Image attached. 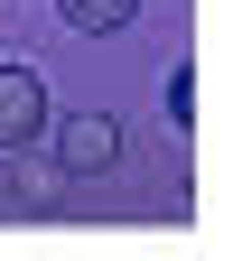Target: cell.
Returning a JSON list of instances; mask_svg holds the SVG:
<instances>
[{
	"label": "cell",
	"instance_id": "cell-1",
	"mask_svg": "<svg viewBox=\"0 0 252 261\" xmlns=\"http://www.w3.org/2000/svg\"><path fill=\"white\" fill-rule=\"evenodd\" d=\"M38 130H47V75L0 56V149H28Z\"/></svg>",
	"mask_w": 252,
	"mask_h": 261
},
{
	"label": "cell",
	"instance_id": "cell-2",
	"mask_svg": "<svg viewBox=\"0 0 252 261\" xmlns=\"http://www.w3.org/2000/svg\"><path fill=\"white\" fill-rule=\"evenodd\" d=\"M56 159H66L75 177H93V168H112V159H121V121H112V112H75L66 130H56Z\"/></svg>",
	"mask_w": 252,
	"mask_h": 261
},
{
	"label": "cell",
	"instance_id": "cell-3",
	"mask_svg": "<svg viewBox=\"0 0 252 261\" xmlns=\"http://www.w3.org/2000/svg\"><path fill=\"white\" fill-rule=\"evenodd\" d=\"M56 19H66L75 38H121V28L140 19V0H56Z\"/></svg>",
	"mask_w": 252,
	"mask_h": 261
},
{
	"label": "cell",
	"instance_id": "cell-4",
	"mask_svg": "<svg viewBox=\"0 0 252 261\" xmlns=\"http://www.w3.org/2000/svg\"><path fill=\"white\" fill-rule=\"evenodd\" d=\"M10 196H19V205H56V168H19Z\"/></svg>",
	"mask_w": 252,
	"mask_h": 261
}]
</instances>
